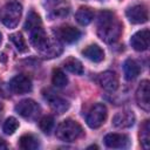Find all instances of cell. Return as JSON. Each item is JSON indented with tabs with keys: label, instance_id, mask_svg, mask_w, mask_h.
Segmentation results:
<instances>
[{
	"label": "cell",
	"instance_id": "6da1fadb",
	"mask_svg": "<svg viewBox=\"0 0 150 150\" xmlns=\"http://www.w3.org/2000/svg\"><path fill=\"white\" fill-rule=\"evenodd\" d=\"M121 33H122V25L116 19L115 14L109 11L100 12L97 19L98 38L107 43H114L121 36Z\"/></svg>",
	"mask_w": 150,
	"mask_h": 150
},
{
	"label": "cell",
	"instance_id": "7a4b0ae2",
	"mask_svg": "<svg viewBox=\"0 0 150 150\" xmlns=\"http://www.w3.org/2000/svg\"><path fill=\"white\" fill-rule=\"evenodd\" d=\"M83 134L82 127L74 120H64L56 128V137L64 142H74Z\"/></svg>",
	"mask_w": 150,
	"mask_h": 150
},
{
	"label": "cell",
	"instance_id": "3957f363",
	"mask_svg": "<svg viewBox=\"0 0 150 150\" xmlns=\"http://www.w3.org/2000/svg\"><path fill=\"white\" fill-rule=\"evenodd\" d=\"M22 14V6L16 2L12 1L6 4L0 11V20L7 28H14L20 21Z\"/></svg>",
	"mask_w": 150,
	"mask_h": 150
},
{
	"label": "cell",
	"instance_id": "277c9868",
	"mask_svg": "<svg viewBox=\"0 0 150 150\" xmlns=\"http://www.w3.org/2000/svg\"><path fill=\"white\" fill-rule=\"evenodd\" d=\"M15 111L22 116L23 118H27V120H34L35 117L39 116L40 111H41V108L40 105L34 101V100H22L20 101L16 105H15Z\"/></svg>",
	"mask_w": 150,
	"mask_h": 150
},
{
	"label": "cell",
	"instance_id": "5b68a950",
	"mask_svg": "<svg viewBox=\"0 0 150 150\" xmlns=\"http://www.w3.org/2000/svg\"><path fill=\"white\" fill-rule=\"evenodd\" d=\"M107 118V108L102 103H96L87 115L86 122L91 129H96L103 124Z\"/></svg>",
	"mask_w": 150,
	"mask_h": 150
},
{
	"label": "cell",
	"instance_id": "8992f818",
	"mask_svg": "<svg viewBox=\"0 0 150 150\" xmlns=\"http://www.w3.org/2000/svg\"><path fill=\"white\" fill-rule=\"evenodd\" d=\"M8 87L12 93H14L16 95H22V94L29 93L32 90V81L28 76H26L23 74H19L9 81Z\"/></svg>",
	"mask_w": 150,
	"mask_h": 150
},
{
	"label": "cell",
	"instance_id": "52a82bcc",
	"mask_svg": "<svg viewBox=\"0 0 150 150\" xmlns=\"http://www.w3.org/2000/svg\"><path fill=\"white\" fill-rule=\"evenodd\" d=\"M43 96L47 100L49 107L52 108V110H54L57 114H63L68 110L69 108V102L67 100H64L63 97L56 95L55 93H53L52 90H45L43 91Z\"/></svg>",
	"mask_w": 150,
	"mask_h": 150
},
{
	"label": "cell",
	"instance_id": "ba28073f",
	"mask_svg": "<svg viewBox=\"0 0 150 150\" xmlns=\"http://www.w3.org/2000/svg\"><path fill=\"white\" fill-rule=\"evenodd\" d=\"M56 39L66 42V43H74L76 42L80 38H81V32L71 26H63V27H59L54 30Z\"/></svg>",
	"mask_w": 150,
	"mask_h": 150
},
{
	"label": "cell",
	"instance_id": "9c48e42d",
	"mask_svg": "<svg viewBox=\"0 0 150 150\" xmlns=\"http://www.w3.org/2000/svg\"><path fill=\"white\" fill-rule=\"evenodd\" d=\"M30 42L41 53L48 47V45L50 43V40L42 27H36L30 30Z\"/></svg>",
	"mask_w": 150,
	"mask_h": 150
},
{
	"label": "cell",
	"instance_id": "30bf717a",
	"mask_svg": "<svg viewBox=\"0 0 150 150\" xmlns=\"http://www.w3.org/2000/svg\"><path fill=\"white\" fill-rule=\"evenodd\" d=\"M127 18L131 23H144L148 21V9L144 5H135L127 9Z\"/></svg>",
	"mask_w": 150,
	"mask_h": 150
},
{
	"label": "cell",
	"instance_id": "8fae6325",
	"mask_svg": "<svg viewBox=\"0 0 150 150\" xmlns=\"http://www.w3.org/2000/svg\"><path fill=\"white\" fill-rule=\"evenodd\" d=\"M149 81L144 80L139 83L137 91H136V101L138 103V105L145 110L149 111L150 109V89H149Z\"/></svg>",
	"mask_w": 150,
	"mask_h": 150
},
{
	"label": "cell",
	"instance_id": "7c38bea8",
	"mask_svg": "<svg viewBox=\"0 0 150 150\" xmlns=\"http://www.w3.org/2000/svg\"><path fill=\"white\" fill-rule=\"evenodd\" d=\"M104 144L112 149H125L130 144V139L124 134H108L104 136Z\"/></svg>",
	"mask_w": 150,
	"mask_h": 150
},
{
	"label": "cell",
	"instance_id": "4fadbf2b",
	"mask_svg": "<svg viewBox=\"0 0 150 150\" xmlns=\"http://www.w3.org/2000/svg\"><path fill=\"white\" fill-rule=\"evenodd\" d=\"M131 47L137 52H144L149 47V29H142L135 33L130 39Z\"/></svg>",
	"mask_w": 150,
	"mask_h": 150
},
{
	"label": "cell",
	"instance_id": "5bb4252c",
	"mask_svg": "<svg viewBox=\"0 0 150 150\" xmlns=\"http://www.w3.org/2000/svg\"><path fill=\"white\" fill-rule=\"evenodd\" d=\"M98 83L100 86L107 90V91H115L118 88V79L117 75L111 71V70H107L104 73H102L98 76Z\"/></svg>",
	"mask_w": 150,
	"mask_h": 150
},
{
	"label": "cell",
	"instance_id": "9a60e30c",
	"mask_svg": "<svg viewBox=\"0 0 150 150\" xmlns=\"http://www.w3.org/2000/svg\"><path fill=\"white\" fill-rule=\"evenodd\" d=\"M134 123H135V115L130 110L120 111L112 117V124L120 129L130 128Z\"/></svg>",
	"mask_w": 150,
	"mask_h": 150
},
{
	"label": "cell",
	"instance_id": "2e32d148",
	"mask_svg": "<svg viewBox=\"0 0 150 150\" xmlns=\"http://www.w3.org/2000/svg\"><path fill=\"white\" fill-rule=\"evenodd\" d=\"M123 71H124V77L128 81H131V80H135L139 75L141 68L135 60L127 59L123 63Z\"/></svg>",
	"mask_w": 150,
	"mask_h": 150
},
{
	"label": "cell",
	"instance_id": "e0dca14e",
	"mask_svg": "<svg viewBox=\"0 0 150 150\" xmlns=\"http://www.w3.org/2000/svg\"><path fill=\"white\" fill-rule=\"evenodd\" d=\"M82 54L93 62H101L104 59V53L97 45H90L82 50Z\"/></svg>",
	"mask_w": 150,
	"mask_h": 150
},
{
	"label": "cell",
	"instance_id": "ac0fdd59",
	"mask_svg": "<svg viewBox=\"0 0 150 150\" xmlns=\"http://www.w3.org/2000/svg\"><path fill=\"white\" fill-rule=\"evenodd\" d=\"M76 21L82 25V26H87L89 25L93 19H94V12L91 8L89 7H80L79 11L76 12Z\"/></svg>",
	"mask_w": 150,
	"mask_h": 150
},
{
	"label": "cell",
	"instance_id": "d6986e66",
	"mask_svg": "<svg viewBox=\"0 0 150 150\" xmlns=\"http://www.w3.org/2000/svg\"><path fill=\"white\" fill-rule=\"evenodd\" d=\"M19 145L23 150H34L39 148V139L30 134L22 135L19 139Z\"/></svg>",
	"mask_w": 150,
	"mask_h": 150
},
{
	"label": "cell",
	"instance_id": "ffe728a7",
	"mask_svg": "<svg viewBox=\"0 0 150 150\" xmlns=\"http://www.w3.org/2000/svg\"><path fill=\"white\" fill-rule=\"evenodd\" d=\"M139 142L143 149L148 150L150 146V122L146 120L141 127V132H139Z\"/></svg>",
	"mask_w": 150,
	"mask_h": 150
},
{
	"label": "cell",
	"instance_id": "44dd1931",
	"mask_svg": "<svg viewBox=\"0 0 150 150\" xmlns=\"http://www.w3.org/2000/svg\"><path fill=\"white\" fill-rule=\"evenodd\" d=\"M63 66H64V68H66L68 71H70V73H73V74L81 75V74L83 73V66H82V63H81L77 59H75V57H69V59H67V60L64 61Z\"/></svg>",
	"mask_w": 150,
	"mask_h": 150
},
{
	"label": "cell",
	"instance_id": "7402d4cb",
	"mask_svg": "<svg viewBox=\"0 0 150 150\" xmlns=\"http://www.w3.org/2000/svg\"><path fill=\"white\" fill-rule=\"evenodd\" d=\"M61 53H62V46H61V43L59 41H50L48 47L43 52H41V54L45 57H48V59L59 56Z\"/></svg>",
	"mask_w": 150,
	"mask_h": 150
},
{
	"label": "cell",
	"instance_id": "603a6c76",
	"mask_svg": "<svg viewBox=\"0 0 150 150\" xmlns=\"http://www.w3.org/2000/svg\"><path fill=\"white\" fill-rule=\"evenodd\" d=\"M52 82H53V84H54L56 88H63V87H66L67 83H68V77L66 76V74H64L61 69L56 68V69L53 70Z\"/></svg>",
	"mask_w": 150,
	"mask_h": 150
},
{
	"label": "cell",
	"instance_id": "cb8c5ba5",
	"mask_svg": "<svg viewBox=\"0 0 150 150\" xmlns=\"http://www.w3.org/2000/svg\"><path fill=\"white\" fill-rule=\"evenodd\" d=\"M36 27H41V19H40V16L35 12L30 11L28 13L27 20L25 22V29H27V30L30 32L32 29H34Z\"/></svg>",
	"mask_w": 150,
	"mask_h": 150
},
{
	"label": "cell",
	"instance_id": "d4e9b609",
	"mask_svg": "<svg viewBox=\"0 0 150 150\" xmlns=\"http://www.w3.org/2000/svg\"><path fill=\"white\" fill-rule=\"evenodd\" d=\"M9 40L13 42V45L16 47V49L21 53L26 52L27 50V45H26V41L25 39L22 38L21 33H13L9 35Z\"/></svg>",
	"mask_w": 150,
	"mask_h": 150
},
{
	"label": "cell",
	"instance_id": "484cf974",
	"mask_svg": "<svg viewBox=\"0 0 150 150\" xmlns=\"http://www.w3.org/2000/svg\"><path fill=\"white\" fill-rule=\"evenodd\" d=\"M39 127L45 134H50V131L54 128V118H53V116H48V115L43 116L39 122Z\"/></svg>",
	"mask_w": 150,
	"mask_h": 150
},
{
	"label": "cell",
	"instance_id": "4316f807",
	"mask_svg": "<svg viewBox=\"0 0 150 150\" xmlns=\"http://www.w3.org/2000/svg\"><path fill=\"white\" fill-rule=\"evenodd\" d=\"M19 128V122L16 121V118L14 117H8L5 123H4V127H2V130L5 134L7 135H12L14 134V131H16V129Z\"/></svg>",
	"mask_w": 150,
	"mask_h": 150
},
{
	"label": "cell",
	"instance_id": "83f0119b",
	"mask_svg": "<svg viewBox=\"0 0 150 150\" xmlns=\"http://www.w3.org/2000/svg\"><path fill=\"white\" fill-rule=\"evenodd\" d=\"M7 148V144H6V142L0 137V149H6Z\"/></svg>",
	"mask_w": 150,
	"mask_h": 150
},
{
	"label": "cell",
	"instance_id": "f1b7e54d",
	"mask_svg": "<svg viewBox=\"0 0 150 150\" xmlns=\"http://www.w3.org/2000/svg\"><path fill=\"white\" fill-rule=\"evenodd\" d=\"M47 2L48 4H56V2H59V0H47Z\"/></svg>",
	"mask_w": 150,
	"mask_h": 150
},
{
	"label": "cell",
	"instance_id": "f546056e",
	"mask_svg": "<svg viewBox=\"0 0 150 150\" xmlns=\"http://www.w3.org/2000/svg\"><path fill=\"white\" fill-rule=\"evenodd\" d=\"M1 109H2V104L0 103V111H1Z\"/></svg>",
	"mask_w": 150,
	"mask_h": 150
},
{
	"label": "cell",
	"instance_id": "4dcf8cb0",
	"mask_svg": "<svg viewBox=\"0 0 150 150\" xmlns=\"http://www.w3.org/2000/svg\"><path fill=\"white\" fill-rule=\"evenodd\" d=\"M1 39H2V36H1V33H0V43H1Z\"/></svg>",
	"mask_w": 150,
	"mask_h": 150
}]
</instances>
